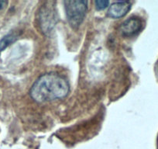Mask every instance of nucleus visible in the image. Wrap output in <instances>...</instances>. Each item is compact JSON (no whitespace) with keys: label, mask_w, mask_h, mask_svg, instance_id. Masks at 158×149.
<instances>
[{"label":"nucleus","mask_w":158,"mask_h":149,"mask_svg":"<svg viewBox=\"0 0 158 149\" xmlns=\"http://www.w3.org/2000/svg\"><path fill=\"white\" fill-rule=\"evenodd\" d=\"M69 84L59 74L48 73L41 75L30 89V96L38 103L61 100L69 92Z\"/></svg>","instance_id":"1"},{"label":"nucleus","mask_w":158,"mask_h":149,"mask_svg":"<svg viewBox=\"0 0 158 149\" xmlns=\"http://www.w3.org/2000/svg\"><path fill=\"white\" fill-rule=\"evenodd\" d=\"M64 3L68 23L73 28H77L85 17L88 2L81 0H71L64 1Z\"/></svg>","instance_id":"2"},{"label":"nucleus","mask_w":158,"mask_h":149,"mask_svg":"<svg viewBox=\"0 0 158 149\" xmlns=\"http://www.w3.org/2000/svg\"><path fill=\"white\" fill-rule=\"evenodd\" d=\"M51 2H47L40 9V24L44 33H50L57 23V13L54 10Z\"/></svg>","instance_id":"3"},{"label":"nucleus","mask_w":158,"mask_h":149,"mask_svg":"<svg viewBox=\"0 0 158 149\" xmlns=\"http://www.w3.org/2000/svg\"><path fill=\"white\" fill-rule=\"evenodd\" d=\"M143 23L139 17L132 16L124 21L120 27V31L123 36L130 37L137 34L142 30Z\"/></svg>","instance_id":"4"},{"label":"nucleus","mask_w":158,"mask_h":149,"mask_svg":"<svg viewBox=\"0 0 158 149\" xmlns=\"http://www.w3.org/2000/svg\"><path fill=\"white\" fill-rule=\"evenodd\" d=\"M131 8V3L128 1L113 2L109 7L108 14L112 18H121L126 16Z\"/></svg>","instance_id":"5"},{"label":"nucleus","mask_w":158,"mask_h":149,"mask_svg":"<svg viewBox=\"0 0 158 149\" xmlns=\"http://www.w3.org/2000/svg\"><path fill=\"white\" fill-rule=\"evenodd\" d=\"M17 39V35L15 33H9L5 36L2 40H0V51H2L8 46H10L12 43Z\"/></svg>","instance_id":"6"},{"label":"nucleus","mask_w":158,"mask_h":149,"mask_svg":"<svg viewBox=\"0 0 158 149\" xmlns=\"http://www.w3.org/2000/svg\"><path fill=\"white\" fill-rule=\"evenodd\" d=\"M109 1H106V0H97V1L95 2V8L98 10H104V9H106L109 6Z\"/></svg>","instance_id":"7"},{"label":"nucleus","mask_w":158,"mask_h":149,"mask_svg":"<svg viewBox=\"0 0 158 149\" xmlns=\"http://www.w3.org/2000/svg\"><path fill=\"white\" fill-rule=\"evenodd\" d=\"M8 4V2L7 1H4V0H0V10H3L6 5Z\"/></svg>","instance_id":"8"}]
</instances>
